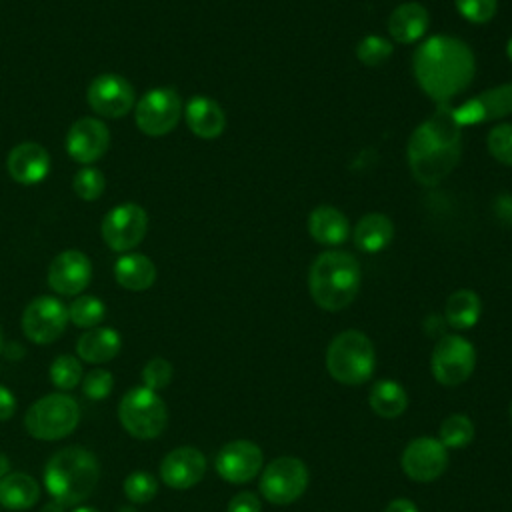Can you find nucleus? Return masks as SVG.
Segmentation results:
<instances>
[{
  "label": "nucleus",
  "instance_id": "e433bc0d",
  "mask_svg": "<svg viewBox=\"0 0 512 512\" xmlns=\"http://www.w3.org/2000/svg\"><path fill=\"white\" fill-rule=\"evenodd\" d=\"M456 10L472 24H486L498 10V0H454Z\"/></svg>",
  "mask_w": 512,
  "mask_h": 512
},
{
  "label": "nucleus",
  "instance_id": "dca6fc26",
  "mask_svg": "<svg viewBox=\"0 0 512 512\" xmlns=\"http://www.w3.org/2000/svg\"><path fill=\"white\" fill-rule=\"evenodd\" d=\"M264 462V454L258 444L250 440H234L224 444L214 460L220 478L232 484H244L252 480Z\"/></svg>",
  "mask_w": 512,
  "mask_h": 512
},
{
  "label": "nucleus",
  "instance_id": "6e6552de",
  "mask_svg": "<svg viewBox=\"0 0 512 512\" xmlns=\"http://www.w3.org/2000/svg\"><path fill=\"white\" fill-rule=\"evenodd\" d=\"M184 112L178 92L170 86L148 90L134 106V118L140 132L158 138L176 128Z\"/></svg>",
  "mask_w": 512,
  "mask_h": 512
},
{
  "label": "nucleus",
  "instance_id": "58836bf2",
  "mask_svg": "<svg viewBox=\"0 0 512 512\" xmlns=\"http://www.w3.org/2000/svg\"><path fill=\"white\" fill-rule=\"evenodd\" d=\"M172 374H174L172 364L166 358H152L142 368V382H144L146 388L156 392V390H162L170 384Z\"/></svg>",
  "mask_w": 512,
  "mask_h": 512
},
{
  "label": "nucleus",
  "instance_id": "9d476101",
  "mask_svg": "<svg viewBox=\"0 0 512 512\" xmlns=\"http://www.w3.org/2000/svg\"><path fill=\"white\" fill-rule=\"evenodd\" d=\"M476 364L474 346L456 334L442 336L432 352V374L444 386H458L470 378Z\"/></svg>",
  "mask_w": 512,
  "mask_h": 512
},
{
  "label": "nucleus",
  "instance_id": "f704fd0d",
  "mask_svg": "<svg viewBox=\"0 0 512 512\" xmlns=\"http://www.w3.org/2000/svg\"><path fill=\"white\" fill-rule=\"evenodd\" d=\"M158 492V480L150 472H132L124 480V494L134 504L150 502Z\"/></svg>",
  "mask_w": 512,
  "mask_h": 512
},
{
  "label": "nucleus",
  "instance_id": "f8f14e48",
  "mask_svg": "<svg viewBox=\"0 0 512 512\" xmlns=\"http://www.w3.org/2000/svg\"><path fill=\"white\" fill-rule=\"evenodd\" d=\"M90 108L102 116V118H122L136 106V96L132 84L116 74V72H104L98 74L86 92Z\"/></svg>",
  "mask_w": 512,
  "mask_h": 512
},
{
  "label": "nucleus",
  "instance_id": "393cba45",
  "mask_svg": "<svg viewBox=\"0 0 512 512\" xmlns=\"http://www.w3.org/2000/svg\"><path fill=\"white\" fill-rule=\"evenodd\" d=\"M114 278L122 288L142 292L156 282V266L140 252H126L114 264Z\"/></svg>",
  "mask_w": 512,
  "mask_h": 512
},
{
  "label": "nucleus",
  "instance_id": "de8ad7c7",
  "mask_svg": "<svg viewBox=\"0 0 512 512\" xmlns=\"http://www.w3.org/2000/svg\"><path fill=\"white\" fill-rule=\"evenodd\" d=\"M120 512H136L134 508H128V506H124V508H120Z\"/></svg>",
  "mask_w": 512,
  "mask_h": 512
},
{
  "label": "nucleus",
  "instance_id": "6ab92c4d",
  "mask_svg": "<svg viewBox=\"0 0 512 512\" xmlns=\"http://www.w3.org/2000/svg\"><path fill=\"white\" fill-rule=\"evenodd\" d=\"M206 474V458L194 446H180L168 452L160 462V480L176 490L196 486Z\"/></svg>",
  "mask_w": 512,
  "mask_h": 512
},
{
  "label": "nucleus",
  "instance_id": "f3484780",
  "mask_svg": "<svg viewBox=\"0 0 512 512\" xmlns=\"http://www.w3.org/2000/svg\"><path fill=\"white\" fill-rule=\"evenodd\" d=\"M92 280V262L80 250L60 252L48 266V284L56 294L76 296Z\"/></svg>",
  "mask_w": 512,
  "mask_h": 512
},
{
  "label": "nucleus",
  "instance_id": "473e14b6",
  "mask_svg": "<svg viewBox=\"0 0 512 512\" xmlns=\"http://www.w3.org/2000/svg\"><path fill=\"white\" fill-rule=\"evenodd\" d=\"M72 188L80 200L94 202L102 196V192L106 188V178L98 168L82 166L72 178Z\"/></svg>",
  "mask_w": 512,
  "mask_h": 512
},
{
  "label": "nucleus",
  "instance_id": "79ce46f5",
  "mask_svg": "<svg viewBox=\"0 0 512 512\" xmlns=\"http://www.w3.org/2000/svg\"><path fill=\"white\" fill-rule=\"evenodd\" d=\"M384 512H418V508L414 506V502H410L406 498H396L386 506Z\"/></svg>",
  "mask_w": 512,
  "mask_h": 512
},
{
  "label": "nucleus",
  "instance_id": "423d86ee",
  "mask_svg": "<svg viewBox=\"0 0 512 512\" xmlns=\"http://www.w3.org/2000/svg\"><path fill=\"white\" fill-rule=\"evenodd\" d=\"M80 422L78 402L64 394L54 392L38 398L24 416V426L30 436L38 440H60L76 430Z\"/></svg>",
  "mask_w": 512,
  "mask_h": 512
},
{
  "label": "nucleus",
  "instance_id": "39448f33",
  "mask_svg": "<svg viewBox=\"0 0 512 512\" xmlns=\"http://www.w3.org/2000/svg\"><path fill=\"white\" fill-rule=\"evenodd\" d=\"M374 362V346L360 330L340 332L326 350V368L340 384L358 386L366 382L374 372Z\"/></svg>",
  "mask_w": 512,
  "mask_h": 512
},
{
  "label": "nucleus",
  "instance_id": "0eeeda50",
  "mask_svg": "<svg viewBox=\"0 0 512 512\" xmlns=\"http://www.w3.org/2000/svg\"><path fill=\"white\" fill-rule=\"evenodd\" d=\"M118 418L130 436L138 440H152L164 432L168 424V408L154 390L138 386L122 396Z\"/></svg>",
  "mask_w": 512,
  "mask_h": 512
},
{
  "label": "nucleus",
  "instance_id": "c9c22d12",
  "mask_svg": "<svg viewBox=\"0 0 512 512\" xmlns=\"http://www.w3.org/2000/svg\"><path fill=\"white\" fill-rule=\"evenodd\" d=\"M488 152L502 164L512 166V124H496L486 138Z\"/></svg>",
  "mask_w": 512,
  "mask_h": 512
},
{
  "label": "nucleus",
  "instance_id": "2eb2a0df",
  "mask_svg": "<svg viewBox=\"0 0 512 512\" xmlns=\"http://www.w3.org/2000/svg\"><path fill=\"white\" fill-rule=\"evenodd\" d=\"M402 470L416 482L436 480L448 466L446 446L438 438H416L402 452Z\"/></svg>",
  "mask_w": 512,
  "mask_h": 512
},
{
  "label": "nucleus",
  "instance_id": "5701e85b",
  "mask_svg": "<svg viewBox=\"0 0 512 512\" xmlns=\"http://www.w3.org/2000/svg\"><path fill=\"white\" fill-rule=\"evenodd\" d=\"M428 12L418 2L400 4L388 18V32L392 40L400 44H412L420 40L428 30Z\"/></svg>",
  "mask_w": 512,
  "mask_h": 512
},
{
  "label": "nucleus",
  "instance_id": "37998d69",
  "mask_svg": "<svg viewBox=\"0 0 512 512\" xmlns=\"http://www.w3.org/2000/svg\"><path fill=\"white\" fill-rule=\"evenodd\" d=\"M42 512H64V506H60L58 502H54V500H52L50 504H46V506H44V510H42Z\"/></svg>",
  "mask_w": 512,
  "mask_h": 512
},
{
  "label": "nucleus",
  "instance_id": "a878e982",
  "mask_svg": "<svg viewBox=\"0 0 512 512\" xmlns=\"http://www.w3.org/2000/svg\"><path fill=\"white\" fill-rule=\"evenodd\" d=\"M394 238V224L382 212L362 216L354 226V244L368 254L384 250Z\"/></svg>",
  "mask_w": 512,
  "mask_h": 512
},
{
  "label": "nucleus",
  "instance_id": "bb28decb",
  "mask_svg": "<svg viewBox=\"0 0 512 512\" xmlns=\"http://www.w3.org/2000/svg\"><path fill=\"white\" fill-rule=\"evenodd\" d=\"M40 498V486L38 482L24 474V472H12L0 478V506L22 512L32 508Z\"/></svg>",
  "mask_w": 512,
  "mask_h": 512
},
{
  "label": "nucleus",
  "instance_id": "ddd939ff",
  "mask_svg": "<svg viewBox=\"0 0 512 512\" xmlns=\"http://www.w3.org/2000/svg\"><path fill=\"white\" fill-rule=\"evenodd\" d=\"M68 324V308L54 296L34 298L22 312V330L36 344H50L62 336Z\"/></svg>",
  "mask_w": 512,
  "mask_h": 512
},
{
  "label": "nucleus",
  "instance_id": "b1692460",
  "mask_svg": "<svg viewBox=\"0 0 512 512\" xmlns=\"http://www.w3.org/2000/svg\"><path fill=\"white\" fill-rule=\"evenodd\" d=\"M122 338L114 328H90L76 342V354L90 364H104L118 356Z\"/></svg>",
  "mask_w": 512,
  "mask_h": 512
},
{
  "label": "nucleus",
  "instance_id": "7ed1b4c3",
  "mask_svg": "<svg viewBox=\"0 0 512 512\" xmlns=\"http://www.w3.org/2000/svg\"><path fill=\"white\" fill-rule=\"evenodd\" d=\"M98 478V458L82 446L54 452L44 466V486L52 500L64 508L84 502L94 492Z\"/></svg>",
  "mask_w": 512,
  "mask_h": 512
},
{
  "label": "nucleus",
  "instance_id": "09e8293b",
  "mask_svg": "<svg viewBox=\"0 0 512 512\" xmlns=\"http://www.w3.org/2000/svg\"><path fill=\"white\" fill-rule=\"evenodd\" d=\"M0 350H2V328H0Z\"/></svg>",
  "mask_w": 512,
  "mask_h": 512
},
{
  "label": "nucleus",
  "instance_id": "c03bdc74",
  "mask_svg": "<svg viewBox=\"0 0 512 512\" xmlns=\"http://www.w3.org/2000/svg\"><path fill=\"white\" fill-rule=\"evenodd\" d=\"M6 472H8V460L0 454V478L6 476Z\"/></svg>",
  "mask_w": 512,
  "mask_h": 512
},
{
  "label": "nucleus",
  "instance_id": "f03ea898",
  "mask_svg": "<svg viewBox=\"0 0 512 512\" xmlns=\"http://www.w3.org/2000/svg\"><path fill=\"white\" fill-rule=\"evenodd\" d=\"M460 132L450 104H440L436 112L424 120L410 136L406 156L412 176L434 186L444 180L460 158Z\"/></svg>",
  "mask_w": 512,
  "mask_h": 512
},
{
  "label": "nucleus",
  "instance_id": "c85d7f7f",
  "mask_svg": "<svg viewBox=\"0 0 512 512\" xmlns=\"http://www.w3.org/2000/svg\"><path fill=\"white\" fill-rule=\"evenodd\" d=\"M368 402L380 418H398L408 406V394L396 380H378L370 388Z\"/></svg>",
  "mask_w": 512,
  "mask_h": 512
},
{
  "label": "nucleus",
  "instance_id": "c756f323",
  "mask_svg": "<svg viewBox=\"0 0 512 512\" xmlns=\"http://www.w3.org/2000/svg\"><path fill=\"white\" fill-rule=\"evenodd\" d=\"M106 316V306L100 298L84 294L68 306V320L78 328H96Z\"/></svg>",
  "mask_w": 512,
  "mask_h": 512
},
{
  "label": "nucleus",
  "instance_id": "ea45409f",
  "mask_svg": "<svg viewBox=\"0 0 512 512\" xmlns=\"http://www.w3.org/2000/svg\"><path fill=\"white\" fill-rule=\"evenodd\" d=\"M228 512H262V504L256 494L240 492L228 502Z\"/></svg>",
  "mask_w": 512,
  "mask_h": 512
},
{
  "label": "nucleus",
  "instance_id": "4c0bfd02",
  "mask_svg": "<svg viewBox=\"0 0 512 512\" xmlns=\"http://www.w3.org/2000/svg\"><path fill=\"white\" fill-rule=\"evenodd\" d=\"M114 376L104 368H94L82 378V392L90 400H104L112 392Z\"/></svg>",
  "mask_w": 512,
  "mask_h": 512
},
{
  "label": "nucleus",
  "instance_id": "f257e3e1",
  "mask_svg": "<svg viewBox=\"0 0 512 512\" xmlns=\"http://www.w3.org/2000/svg\"><path fill=\"white\" fill-rule=\"evenodd\" d=\"M418 86L438 106L450 104L462 94L474 78V54L466 42L454 36L438 34L424 40L412 58Z\"/></svg>",
  "mask_w": 512,
  "mask_h": 512
},
{
  "label": "nucleus",
  "instance_id": "a19ab883",
  "mask_svg": "<svg viewBox=\"0 0 512 512\" xmlns=\"http://www.w3.org/2000/svg\"><path fill=\"white\" fill-rule=\"evenodd\" d=\"M16 412V396L0 384V422L10 420Z\"/></svg>",
  "mask_w": 512,
  "mask_h": 512
},
{
  "label": "nucleus",
  "instance_id": "4468645a",
  "mask_svg": "<svg viewBox=\"0 0 512 512\" xmlns=\"http://www.w3.org/2000/svg\"><path fill=\"white\" fill-rule=\"evenodd\" d=\"M110 146V130L108 126L94 118L84 116L76 120L66 134V152L68 156L84 166L100 160Z\"/></svg>",
  "mask_w": 512,
  "mask_h": 512
},
{
  "label": "nucleus",
  "instance_id": "49530a36",
  "mask_svg": "<svg viewBox=\"0 0 512 512\" xmlns=\"http://www.w3.org/2000/svg\"><path fill=\"white\" fill-rule=\"evenodd\" d=\"M506 54H508V58L512 60V38H510L508 44H506Z\"/></svg>",
  "mask_w": 512,
  "mask_h": 512
},
{
  "label": "nucleus",
  "instance_id": "4be33fe9",
  "mask_svg": "<svg viewBox=\"0 0 512 512\" xmlns=\"http://www.w3.org/2000/svg\"><path fill=\"white\" fill-rule=\"evenodd\" d=\"M308 232L318 244L338 246L348 238L350 226L338 208L322 204L308 214Z\"/></svg>",
  "mask_w": 512,
  "mask_h": 512
},
{
  "label": "nucleus",
  "instance_id": "a211bd4d",
  "mask_svg": "<svg viewBox=\"0 0 512 512\" xmlns=\"http://www.w3.org/2000/svg\"><path fill=\"white\" fill-rule=\"evenodd\" d=\"M452 112H454V120L458 122L460 128L508 116V114H512V82L494 86V88L466 100L462 106L452 108Z\"/></svg>",
  "mask_w": 512,
  "mask_h": 512
},
{
  "label": "nucleus",
  "instance_id": "cd10ccee",
  "mask_svg": "<svg viewBox=\"0 0 512 512\" xmlns=\"http://www.w3.org/2000/svg\"><path fill=\"white\" fill-rule=\"evenodd\" d=\"M480 314H482V302L478 294L472 290H466V288L456 290L446 300L444 316H446V322L456 330L472 328L480 320Z\"/></svg>",
  "mask_w": 512,
  "mask_h": 512
},
{
  "label": "nucleus",
  "instance_id": "1a4fd4ad",
  "mask_svg": "<svg viewBox=\"0 0 512 512\" xmlns=\"http://www.w3.org/2000/svg\"><path fill=\"white\" fill-rule=\"evenodd\" d=\"M308 488V468L300 458L280 456L260 476V492L272 504H290Z\"/></svg>",
  "mask_w": 512,
  "mask_h": 512
},
{
  "label": "nucleus",
  "instance_id": "7c9ffc66",
  "mask_svg": "<svg viewBox=\"0 0 512 512\" xmlns=\"http://www.w3.org/2000/svg\"><path fill=\"white\" fill-rule=\"evenodd\" d=\"M474 438V424L466 414H450L440 424V442L446 448H466Z\"/></svg>",
  "mask_w": 512,
  "mask_h": 512
},
{
  "label": "nucleus",
  "instance_id": "20e7f679",
  "mask_svg": "<svg viewBox=\"0 0 512 512\" xmlns=\"http://www.w3.org/2000/svg\"><path fill=\"white\" fill-rule=\"evenodd\" d=\"M308 290L322 310L338 312L350 306L360 290V266L356 258L344 250L318 254L308 270Z\"/></svg>",
  "mask_w": 512,
  "mask_h": 512
},
{
  "label": "nucleus",
  "instance_id": "aec40b11",
  "mask_svg": "<svg viewBox=\"0 0 512 512\" xmlns=\"http://www.w3.org/2000/svg\"><path fill=\"white\" fill-rule=\"evenodd\" d=\"M6 166L14 182L22 186H34L48 176L50 154L38 142H22L10 150Z\"/></svg>",
  "mask_w": 512,
  "mask_h": 512
},
{
  "label": "nucleus",
  "instance_id": "8fccbe9b",
  "mask_svg": "<svg viewBox=\"0 0 512 512\" xmlns=\"http://www.w3.org/2000/svg\"><path fill=\"white\" fill-rule=\"evenodd\" d=\"M508 412H510V420H512V402H510V410Z\"/></svg>",
  "mask_w": 512,
  "mask_h": 512
},
{
  "label": "nucleus",
  "instance_id": "412c9836",
  "mask_svg": "<svg viewBox=\"0 0 512 512\" xmlns=\"http://www.w3.org/2000/svg\"><path fill=\"white\" fill-rule=\"evenodd\" d=\"M184 120L192 134L202 140H214L226 128L224 110L208 96H192L184 104Z\"/></svg>",
  "mask_w": 512,
  "mask_h": 512
},
{
  "label": "nucleus",
  "instance_id": "2f4dec72",
  "mask_svg": "<svg viewBox=\"0 0 512 512\" xmlns=\"http://www.w3.org/2000/svg\"><path fill=\"white\" fill-rule=\"evenodd\" d=\"M50 380L58 390H72L82 380V364L72 354H60L50 364Z\"/></svg>",
  "mask_w": 512,
  "mask_h": 512
},
{
  "label": "nucleus",
  "instance_id": "a18cd8bd",
  "mask_svg": "<svg viewBox=\"0 0 512 512\" xmlns=\"http://www.w3.org/2000/svg\"><path fill=\"white\" fill-rule=\"evenodd\" d=\"M72 512H100L96 508H90V506H76Z\"/></svg>",
  "mask_w": 512,
  "mask_h": 512
},
{
  "label": "nucleus",
  "instance_id": "9b49d317",
  "mask_svg": "<svg viewBox=\"0 0 512 512\" xmlns=\"http://www.w3.org/2000/svg\"><path fill=\"white\" fill-rule=\"evenodd\" d=\"M100 230L110 250L130 252L146 236L148 214L140 204L124 202L106 212Z\"/></svg>",
  "mask_w": 512,
  "mask_h": 512
},
{
  "label": "nucleus",
  "instance_id": "72a5a7b5",
  "mask_svg": "<svg viewBox=\"0 0 512 512\" xmlns=\"http://www.w3.org/2000/svg\"><path fill=\"white\" fill-rule=\"evenodd\" d=\"M392 42L378 34H368L356 44V58L366 66H380L392 56Z\"/></svg>",
  "mask_w": 512,
  "mask_h": 512
}]
</instances>
